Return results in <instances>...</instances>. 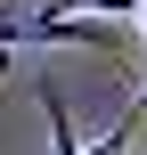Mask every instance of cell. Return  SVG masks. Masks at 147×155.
I'll return each instance as SVG.
<instances>
[{
	"label": "cell",
	"instance_id": "cell-3",
	"mask_svg": "<svg viewBox=\"0 0 147 155\" xmlns=\"http://www.w3.org/2000/svg\"><path fill=\"white\" fill-rule=\"evenodd\" d=\"M131 16H139V33H147V0H131Z\"/></svg>",
	"mask_w": 147,
	"mask_h": 155
},
{
	"label": "cell",
	"instance_id": "cell-2",
	"mask_svg": "<svg viewBox=\"0 0 147 155\" xmlns=\"http://www.w3.org/2000/svg\"><path fill=\"white\" fill-rule=\"evenodd\" d=\"M41 16H115V25H123V16H131V0H49Z\"/></svg>",
	"mask_w": 147,
	"mask_h": 155
},
{
	"label": "cell",
	"instance_id": "cell-1",
	"mask_svg": "<svg viewBox=\"0 0 147 155\" xmlns=\"http://www.w3.org/2000/svg\"><path fill=\"white\" fill-rule=\"evenodd\" d=\"M33 98H41V114H49V155H123L131 147V123H115L106 139H74V114H65V90H57V82H41Z\"/></svg>",
	"mask_w": 147,
	"mask_h": 155
},
{
	"label": "cell",
	"instance_id": "cell-4",
	"mask_svg": "<svg viewBox=\"0 0 147 155\" xmlns=\"http://www.w3.org/2000/svg\"><path fill=\"white\" fill-rule=\"evenodd\" d=\"M0 16H8V0H0Z\"/></svg>",
	"mask_w": 147,
	"mask_h": 155
}]
</instances>
